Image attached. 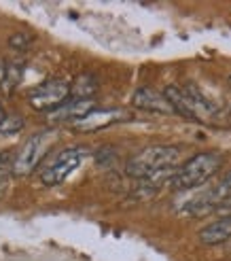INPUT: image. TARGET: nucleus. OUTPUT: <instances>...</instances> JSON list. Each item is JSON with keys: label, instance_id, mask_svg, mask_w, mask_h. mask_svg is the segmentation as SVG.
I'll list each match as a JSON object with an SVG mask.
<instances>
[{"label": "nucleus", "instance_id": "nucleus-1", "mask_svg": "<svg viewBox=\"0 0 231 261\" xmlns=\"http://www.w3.org/2000/svg\"><path fill=\"white\" fill-rule=\"evenodd\" d=\"M223 166V155L216 151H206L193 155L185 166L176 168V174L170 180V187L176 191L193 189L201 182H206L212 174L219 172V168Z\"/></svg>", "mask_w": 231, "mask_h": 261}, {"label": "nucleus", "instance_id": "nucleus-2", "mask_svg": "<svg viewBox=\"0 0 231 261\" xmlns=\"http://www.w3.org/2000/svg\"><path fill=\"white\" fill-rule=\"evenodd\" d=\"M181 158V151L176 147L170 145H155V147H149L145 151H140L136 158H132L125 166V172L145 180L153 174H157L161 170H168V168H174V164Z\"/></svg>", "mask_w": 231, "mask_h": 261}, {"label": "nucleus", "instance_id": "nucleus-3", "mask_svg": "<svg viewBox=\"0 0 231 261\" xmlns=\"http://www.w3.org/2000/svg\"><path fill=\"white\" fill-rule=\"evenodd\" d=\"M53 140H55V132H41V134H34L32 138L25 140V145L19 149L17 158H15V164H13V174L28 176L49 153Z\"/></svg>", "mask_w": 231, "mask_h": 261}, {"label": "nucleus", "instance_id": "nucleus-4", "mask_svg": "<svg viewBox=\"0 0 231 261\" xmlns=\"http://www.w3.org/2000/svg\"><path fill=\"white\" fill-rule=\"evenodd\" d=\"M231 198V172L221 180L216 182L212 189H208L206 193L197 195V198L191 200L185 208H183V215H189V217H206L219 208Z\"/></svg>", "mask_w": 231, "mask_h": 261}, {"label": "nucleus", "instance_id": "nucleus-5", "mask_svg": "<svg viewBox=\"0 0 231 261\" xmlns=\"http://www.w3.org/2000/svg\"><path fill=\"white\" fill-rule=\"evenodd\" d=\"M68 94H70V85L66 81L60 79H51L41 83L36 89L30 91V107L36 111H47L53 113L55 109H60L64 102H68Z\"/></svg>", "mask_w": 231, "mask_h": 261}, {"label": "nucleus", "instance_id": "nucleus-6", "mask_svg": "<svg viewBox=\"0 0 231 261\" xmlns=\"http://www.w3.org/2000/svg\"><path fill=\"white\" fill-rule=\"evenodd\" d=\"M83 158H85V149L83 147H74V149L62 151L57 158L53 160V164L47 166V170H43V174H41L43 182H45V185H49V187L60 185V182L66 178L70 172H74L76 168H79Z\"/></svg>", "mask_w": 231, "mask_h": 261}, {"label": "nucleus", "instance_id": "nucleus-7", "mask_svg": "<svg viewBox=\"0 0 231 261\" xmlns=\"http://www.w3.org/2000/svg\"><path fill=\"white\" fill-rule=\"evenodd\" d=\"M132 104L140 111H151V113H159V115H176V111L168 102V98H165L163 94H159V91L151 89V87L136 89Z\"/></svg>", "mask_w": 231, "mask_h": 261}, {"label": "nucleus", "instance_id": "nucleus-8", "mask_svg": "<svg viewBox=\"0 0 231 261\" xmlns=\"http://www.w3.org/2000/svg\"><path fill=\"white\" fill-rule=\"evenodd\" d=\"M96 109V102H94V98L92 100H76V98H70L68 102H64L60 109H55L53 113H49V119L51 121H55V123H60V121H79V119H83L85 115H89Z\"/></svg>", "mask_w": 231, "mask_h": 261}, {"label": "nucleus", "instance_id": "nucleus-9", "mask_svg": "<svg viewBox=\"0 0 231 261\" xmlns=\"http://www.w3.org/2000/svg\"><path fill=\"white\" fill-rule=\"evenodd\" d=\"M163 96L168 98V102L174 107L176 115H183V117H187V119L199 123V117H197V111H195V104H193V100L189 98V94H187L183 87L168 85V87L163 89Z\"/></svg>", "mask_w": 231, "mask_h": 261}, {"label": "nucleus", "instance_id": "nucleus-10", "mask_svg": "<svg viewBox=\"0 0 231 261\" xmlns=\"http://www.w3.org/2000/svg\"><path fill=\"white\" fill-rule=\"evenodd\" d=\"M119 119H123L121 111H96L94 109L89 115H85L83 119H79V121H74L72 125L76 129H81V132H98V129L106 127V125H110L114 121H119Z\"/></svg>", "mask_w": 231, "mask_h": 261}, {"label": "nucleus", "instance_id": "nucleus-11", "mask_svg": "<svg viewBox=\"0 0 231 261\" xmlns=\"http://www.w3.org/2000/svg\"><path fill=\"white\" fill-rule=\"evenodd\" d=\"M231 238V215L214 221L199 231V240L204 244H221Z\"/></svg>", "mask_w": 231, "mask_h": 261}, {"label": "nucleus", "instance_id": "nucleus-12", "mask_svg": "<svg viewBox=\"0 0 231 261\" xmlns=\"http://www.w3.org/2000/svg\"><path fill=\"white\" fill-rule=\"evenodd\" d=\"M96 89H98V83L92 74H81L79 79H76L70 87V94L72 98L76 100H92V96L96 94Z\"/></svg>", "mask_w": 231, "mask_h": 261}, {"label": "nucleus", "instance_id": "nucleus-13", "mask_svg": "<svg viewBox=\"0 0 231 261\" xmlns=\"http://www.w3.org/2000/svg\"><path fill=\"white\" fill-rule=\"evenodd\" d=\"M19 74H21V66H17V64H11V66H7V74H5V81H3V87L7 94H11L13 87H15L19 83Z\"/></svg>", "mask_w": 231, "mask_h": 261}, {"label": "nucleus", "instance_id": "nucleus-14", "mask_svg": "<svg viewBox=\"0 0 231 261\" xmlns=\"http://www.w3.org/2000/svg\"><path fill=\"white\" fill-rule=\"evenodd\" d=\"M23 125V119L21 117H7V121H5V125L0 127V132H17V129Z\"/></svg>", "mask_w": 231, "mask_h": 261}, {"label": "nucleus", "instance_id": "nucleus-15", "mask_svg": "<svg viewBox=\"0 0 231 261\" xmlns=\"http://www.w3.org/2000/svg\"><path fill=\"white\" fill-rule=\"evenodd\" d=\"M9 43H11V47H15V49H25V47H28V43H30V36L23 34V32L13 34Z\"/></svg>", "mask_w": 231, "mask_h": 261}, {"label": "nucleus", "instance_id": "nucleus-16", "mask_svg": "<svg viewBox=\"0 0 231 261\" xmlns=\"http://www.w3.org/2000/svg\"><path fill=\"white\" fill-rule=\"evenodd\" d=\"M219 211H221V213H227V215H231V198H229V200H227V202H225V204L219 208Z\"/></svg>", "mask_w": 231, "mask_h": 261}, {"label": "nucleus", "instance_id": "nucleus-17", "mask_svg": "<svg viewBox=\"0 0 231 261\" xmlns=\"http://www.w3.org/2000/svg\"><path fill=\"white\" fill-rule=\"evenodd\" d=\"M7 113H5V107H3V104H0V127H3L5 125V121H7Z\"/></svg>", "mask_w": 231, "mask_h": 261}, {"label": "nucleus", "instance_id": "nucleus-18", "mask_svg": "<svg viewBox=\"0 0 231 261\" xmlns=\"http://www.w3.org/2000/svg\"><path fill=\"white\" fill-rule=\"evenodd\" d=\"M5 160H7V158H5L3 153H0V166H5Z\"/></svg>", "mask_w": 231, "mask_h": 261}, {"label": "nucleus", "instance_id": "nucleus-19", "mask_svg": "<svg viewBox=\"0 0 231 261\" xmlns=\"http://www.w3.org/2000/svg\"><path fill=\"white\" fill-rule=\"evenodd\" d=\"M229 83H231V79H229Z\"/></svg>", "mask_w": 231, "mask_h": 261}]
</instances>
